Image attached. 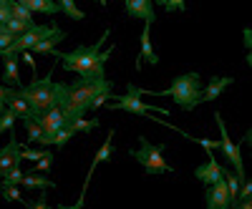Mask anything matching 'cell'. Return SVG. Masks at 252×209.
Masks as SVG:
<instances>
[{
    "mask_svg": "<svg viewBox=\"0 0 252 209\" xmlns=\"http://www.w3.org/2000/svg\"><path fill=\"white\" fill-rule=\"evenodd\" d=\"M109 28H106V33H103L96 43H91V46H78L76 51H71V53H51V56H56L58 60H61V66H63V71H73V73H78V78L81 81H94V78H103L106 76V60H109V56H111V51L114 48H109L106 53H101V46L109 40Z\"/></svg>",
    "mask_w": 252,
    "mask_h": 209,
    "instance_id": "6da1fadb",
    "label": "cell"
},
{
    "mask_svg": "<svg viewBox=\"0 0 252 209\" xmlns=\"http://www.w3.org/2000/svg\"><path fill=\"white\" fill-rule=\"evenodd\" d=\"M114 83L103 78H94V81H76L71 86H66V98L61 103V111H63V119L73 121L78 116H86V111H91V101L101 93H111Z\"/></svg>",
    "mask_w": 252,
    "mask_h": 209,
    "instance_id": "7a4b0ae2",
    "label": "cell"
},
{
    "mask_svg": "<svg viewBox=\"0 0 252 209\" xmlns=\"http://www.w3.org/2000/svg\"><path fill=\"white\" fill-rule=\"evenodd\" d=\"M18 91L23 93V98L28 101L31 119L43 116L48 109L61 106L63 98H66V86L53 83V73H46V78H33L28 86H20Z\"/></svg>",
    "mask_w": 252,
    "mask_h": 209,
    "instance_id": "3957f363",
    "label": "cell"
},
{
    "mask_svg": "<svg viewBox=\"0 0 252 209\" xmlns=\"http://www.w3.org/2000/svg\"><path fill=\"white\" fill-rule=\"evenodd\" d=\"M139 93L141 96H172L177 103H179V109L182 111H194L197 106H199V93H202V78H199V73H182V76H177L174 81H172V86L169 89H164V91H141L139 89Z\"/></svg>",
    "mask_w": 252,
    "mask_h": 209,
    "instance_id": "277c9868",
    "label": "cell"
},
{
    "mask_svg": "<svg viewBox=\"0 0 252 209\" xmlns=\"http://www.w3.org/2000/svg\"><path fill=\"white\" fill-rule=\"evenodd\" d=\"M139 141H141V146L139 149H131V156L141 164V169L146 172V174H166V172H174V166H169L164 161V149L166 146L161 144V146H154V144H149L144 136H139Z\"/></svg>",
    "mask_w": 252,
    "mask_h": 209,
    "instance_id": "5b68a950",
    "label": "cell"
},
{
    "mask_svg": "<svg viewBox=\"0 0 252 209\" xmlns=\"http://www.w3.org/2000/svg\"><path fill=\"white\" fill-rule=\"evenodd\" d=\"M109 111H129V114H139V116H146V114H164L169 116L166 109H159V106H152V103H144L141 101V93L134 83H126V93L121 98H116L114 103H103Z\"/></svg>",
    "mask_w": 252,
    "mask_h": 209,
    "instance_id": "8992f818",
    "label": "cell"
},
{
    "mask_svg": "<svg viewBox=\"0 0 252 209\" xmlns=\"http://www.w3.org/2000/svg\"><path fill=\"white\" fill-rule=\"evenodd\" d=\"M215 121H217V126H220V144H217V149H222V154L227 156V161L232 164V169H235V174H237V179L240 181H245L247 179V172H245V164H242V151H240V146L229 139V134H227V126H224V121H222V114L220 111H215Z\"/></svg>",
    "mask_w": 252,
    "mask_h": 209,
    "instance_id": "52a82bcc",
    "label": "cell"
},
{
    "mask_svg": "<svg viewBox=\"0 0 252 209\" xmlns=\"http://www.w3.org/2000/svg\"><path fill=\"white\" fill-rule=\"evenodd\" d=\"M56 30H58V26H38V23H33L28 30H23L20 35H15V40L8 46V51H5L3 56H18V53H23V51H31L38 40L53 35Z\"/></svg>",
    "mask_w": 252,
    "mask_h": 209,
    "instance_id": "ba28073f",
    "label": "cell"
},
{
    "mask_svg": "<svg viewBox=\"0 0 252 209\" xmlns=\"http://www.w3.org/2000/svg\"><path fill=\"white\" fill-rule=\"evenodd\" d=\"M204 202H207V209H229V207H232V199H229L224 177L217 179L215 184H209V186H207Z\"/></svg>",
    "mask_w": 252,
    "mask_h": 209,
    "instance_id": "9c48e42d",
    "label": "cell"
},
{
    "mask_svg": "<svg viewBox=\"0 0 252 209\" xmlns=\"http://www.w3.org/2000/svg\"><path fill=\"white\" fill-rule=\"evenodd\" d=\"M124 13L129 18L144 20V23H154L157 13H154V0H124Z\"/></svg>",
    "mask_w": 252,
    "mask_h": 209,
    "instance_id": "30bf717a",
    "label": "cell"
},
{
    "mask_svg": "<svg viewBox=\"0 0 252 209\" xmlns=\"http://www.w3.org/2000/svg\"><path fill=\"white\" fill-rule=\"evenodd\" d=\"M35 121L40 123V129H43V134H46V136H53L58 129H63V126H66V119H63V111H61V106H53V109H48L43 116H38Z\"/></svg>",
    "mask_w": 252,
    "mask_h": 209,
    "instance_id": "8fae6325",
    "label": "cell"
},
{
    "mask_svg": "<svg viewBox=\"0 0 252 209\" xmlns=\"http://www.w3.org/2000/svg\"><path fill=\"white\" fill-rule=\"evenodd\" d=\"M194 177H197L204 186H209V184H215L217 179H222V166H220V161H217L215 156H209L207 164H199L197 169H194Z\"/></svg>",
    "mask_w": 252,
    "mask_h": 209,
    "instance_id": "7c38bea8",
    "label": "cell"
},
{
    "mask_svg": "<svg viewBox=\"0 0 252 209\" xmlns=\"http://www.w3.org/2000/svg\"><path fill=\"white\" fill-rule=\"evenodd\" d=\"M20 161H23L20 159V144L15 139H10L5 149H0V177H3L8 169H13V166H18Z\"/></svg>",
    "mask_w": 252,
    "mask_h": 209,
    "instance_id": "4fadbf2b",
    "label": "cell"
},
{
    "mask_svg": "<svg viewBox=\"0 0 252 209\" xmlns=\"http://www.w3.org/2000/svg\"><path fill=\"white\" fill-rule=\"evenodd\" d=\"M235 83V78H224V76H215L212 81H207V89H202V93H199V101H217L220 96H222V91L227 89V86H232Z\"/></svg>",
    "mask_w": 252,
    "mask_h": 209,
    "instance_id": "5bb4252c",
    "label": "cell"
},
{
    "mask_svg": "<svg viewBox=\"0 0 252 209\" xmlns=\"http://www.w3.org/2000/svg\"><path fill=\"white\" fill-rule=\"evenodd\" d=\"M5 109L15 114V119H28L31 109H28V101L23 98L18 89H8V98H5Z\"/></svg>",
    "mask_w": 252,
    "mask_h": 209,
    "instance_id": "9a60e30c",
    "label": "cell"
},
{
    "mask_svg": "<svg viewBox=\"0 0 252 209\" xmlns=\"http://www.w3.org/2000/svg\"><path fill=\"white\" fill-rule=\"evenodd\" d=\"M149 23H144V30H141V53H139V63H136V68H141V60H146L149 66H157L159 63V56H157V51L152 48V35H149Z\"/></svg>",
    "mask_w": 252,
    "mask_h": 209,
    "instance_id": "2e32d148",
    "label": "cell"
},
{
    "mask_svg": "<svg viewBox=\"0 0 252 209\" xmlns=\"http://www.w3.org/2000/svg\"><path fill=\"white\" fill-rule=\"evenodd\" d=\"M3 86H10V89H20L23 83H20V73H18V56H3Z\"/></svg>",
    "mask_w": 252,
    "mask_h": 209,
    "instance_id": "e0dca14e",
    "label": "cell"
},
{
    "mask_svg": "<svg viewBox=\"0 0 252 209\" xmlns=\"http://www.w3.org/2000/svg\"><path fill=\"white\" fill-rule=\"evenodd\" d=\"M114 129L109 131V136H106V141H103L101 144V149L96 151V156H94V161H91V172H89V177H86V181H83V184H89V179H91V174H94V169H96V166L101 164V161H109L111 159V154H114Z\"/></svg>",
    "mask_w": 252,
    "mask_h": 209,
    "instance_id": "ac0fdd59",
    "label": "cell"
},
{
    "mask_svg": "<svg viewBox=\"0 0 252 209\" xmlns=\"http://www.w3.org/2000/svg\"><path fill=\"white\" fill-rule=\"evenodd\" d=\"M20 184L26 186V189H40V192H46V189H53L56 181H51L46 174H23V179H20Z\"/></svg>",
    "mask_w": 252,
    "mask_h": 209,
    "instance_id": "d6986e66",
    "label": "cell"
},
{
    "mask_svg": "<svg viewBox=\"0 0 252 209\" xmlns=\"http://www.w3.org/2000/svg\"><path fill=\"white\" fill-rule=\"evenodd\" d=\"M18 3H20V5H26L31 13H48V15L61 13L56 0H18Z\"/></svg>",
    "mask_w": 252,
    "mask_h": 209,
    "instance_id": "ffe728a7",
    "label": "cell"
},
{
    "mask_svg": "<svg viewBox=\"0 0 252 209\" xmlns=\"http://www.w3.org/2000/svg\"><path fill=\"white\" fill-rule=\"evenodd\" d=\"M61 40H66V33H63V30L58 28L53 35H48V38H43V40H38V43L31 48V53H53V51H56V46L61 43Z\"/></svg>",
    "mask_w": 252,
    "mask_h": 209,
    "instance_id": "44dd1931",
    "label": "cell"
},
{
    "mask_svg": "<svg viewBox=\"0 0 252 209\" xmlns=\"http://www.w3.org/2000/svg\"><path fill=\"white\" fill-rule=\"evenodd\" d=\"M66 126H71L73 129V134H78V131H94V129H98L101 126V121L98 119H83V116H78V119H73V121H68Z\"/></svg>",
    "mask_w": 252,
    "mask_h": 209,
    "instance_id": "7402d4cb",
    "label": "cell"
},
{
    "mask_svg": "<svg viewBox=\"0 0 252 209\" xmlns=\"http://www.w3.org/2000/svg\"><path fill=\"white\" fill-rule=\"evenodd\" d=\"M56 3H58V10L61 13H66L73 20H83V18H86V15H83V10L76 5V0H56Z\"/></svg>",
    "mask_w": 252,
    "mask_h": 209,
    "instance_id": "603a6c76",
    "label": "cell"
},
{
    "mask_svg": "<svg viewBox=\"0 0 252 209\" xmlns=\"http://www.w3.org/2000/svg\"><path fill=\"white\" fill-rule=\"evenodd\" d=\"M10 15H13L15 20H26V23H35V20H33V13H31L26 5H20L18 0H10Z\"/></svg>",
    "mask_w": 252,
    "mask_h": 209,
    "instance_id": "cb8c5ba5",
    "label": "cell"
},
{
    "mask_svg": "<svg viewBox=\"0 0 252 209\" xmlns=\"http://www.w3.org/2000/svg\"><path fill=\"white\" fill-rule=\"evenodd\" d=\"M73 136H76V134H73L71 126H63V129H58V131L51 136V146H66Z\"/></svg>",
    "mask_w": 252,
    "mask_h": 209,
    "instance_id": "d4e9b609",
    "label": "cell"
},
{
    "mask_svg": "<svg viewBox=\"0 0 252 209\" xmlns=\"http://www.w3.org/2000/svg\"><path fill=\"white\" fill-rule=\"evenodd\" d=\"M0 194H3L5 202H23V194H20L18 184H0Z\"/></svg>",
    "mask_w": 252,
    "mask_h": 209,
    "instance_id": "484cf974",
    "label": "cell"
},
{
    "mask_svg": "<svg viewBox=\"0 0 252 209\" xmlns=\"http://www.w3.org/2000/svg\"><path fill=\"white\" fill-rule=\"evenodd\" d=\"M20 179H23V169H20V164H18L0 177V184H20Z\"/></svg>",
    "mask_w": 252,
    "mask_h": 209,
    "instance_id": "4316f807",
    "label": "cell"
},
{
    "mask_svg": "<svg viewBox=\"0 0 252 209\" xmlns=\"http://www.w3.org/2000/svg\"><path fill=\"white\" fill-rule=\"evenodd\" d=\"M26 121V131H28V141H38V136L43 134V129H40V123L35 121V119H23Z\"/></svg>",
    "mask_w": 252,
    "mask_h": 209,
    "instance_id": "83f0119b",
    "label": "cell"
},
{
    "mask_svg": "<svg viewBox=\"0 0 252 209\" xmlns=\"http://www.w3.org/2000/svg\"><path fill=\"white\" fill-rule=\"evenodd\" d=\"M3 26H5V28H8V30H10L13 35H20L23 30H28V28H31L33 23H26V20H15V18H10L8 23H3Z\"/></svg>",
    "mask_w": 252,
    "mask_h": 209,
    "instance_id": "f1b7e54d",
    "label": "cell"
},
{
    "mask_svg": "<svg viewBox=\"0 0 252 209\" xmlns=\"http://www.w3.org/2000/svg\"><path fill=\"white\" fill-rule=\"evenodd\" d=\"M13 126H15V114L5 109L3 114H0V134H3V131H13Z\"/></svg>",
    "mask_w": 252,
    "mask_h": 209,
    "instance_id": "f546056e",
    "label": "cell"
},
{
    "mask_svg": "<svg viewBox=\"0 0 252 209\" xmlns=\"http://www.w3.org/2000/svg\"><path fill=\"white\" fill-rule=\"evenodd\" d=\"M13 40H15V35H13L5 26H0V56H3V53L8 51V46L13 43Z\"/></svg>",
    "mask_w": 252,
    "mask_h": 209,
    "instance_id": "4dcf8cb0",
    "label": "cell"
},
{
    "mask_svg": "<svg viewBox=\"0 0 252 209\" xmlns=\"http://www.w3.org/2000/svg\"><path fill=\"white\" fill-rule=\"evenodd\" d=\"M48 149H20V159L23 161H38L40 156H46Z\"/></svg>",
    "mask_w": 252,
    "mask_h": 209,
    "instance_id": "1f68e13d",
    "label": "cell"
},
{
    "mask_svg": "<svg viewBox=\"0 0 252 209\" xmlns=\"http://www.w3.org/2000/svg\"><path fill=\"white\" fill-rule=\"evenodd\" d=\"M53 166V151H46V156H40L38 159V164H35V172H40V174H46L48 169Z\"/></svg>",
    "mask_w": 252,
    "mask_h": 209,
    "instance_id": "d6a6232c",
    "label": "cell"
},
{
    "mask_svg": "<svg viewBox=\"0 0 252 209\" xmlns=\"http://www.w3.org/2000/svg\"><path fill=\"white\" fill-rule=\"evenodd\" d=\"M161 8H164L166 13H184V10H187V0H166Z\"/></svg>",
    "mask_w": 252,
    "mask_h": 209,
    "instance_id": "836d02e7",
    "label": "cell"
},
{
    "mask_svg": "<svg viewBox=\"0 0 252 209\" xmlns=\"http://www.w3.org/2000/svg\"><path fill=\"white\" fill-rule=\"evenodd\" d=\"M86 186H89V184H83V192H81V197H78V202H76V204H71V207L58 204V209H83V204H86Z\"/></svg>",
    "mask_w": 252,
    "mask_h": 209,
    "instance_id": "e575fe53",
    "label": "cell"
},
{
    "mask_svg": "<svg viewBox=\"0 0 252 209\" xmlns=\"http://www.w3.org/2000/svg\"><path fill=\"white\" fill-rule=\"evenodd\" d=\"M23 204H26L28 209H51V207L46 204V194L40 197V199H35V202H28V199H23Z\"/></svg>",
    "mask_w": 252,
    "mask_h": 209,
    "instance_id": "d590c367",
    "label": "cell"
},
{
    "mask_svg": "<svg viewBox=\"0 0 252 209\" xmlns=\"http://www.w3.org/2000/svg\"><path fill=\"white\" fill-rule=\"evenodd\" d=\"M13 15H10V3H0V26L8 23Z\"/></svg>",
    "mask_w": 252,
    "mask_h": 209,
    "instance_id": "8d00e7d4",
    "label": "cell"
},
{
    "mask_svg": "<svg viewBox=\"0 0 252 209\" xmlns=\"http://www.w3.org/2000/svg\"><path fill=\"white\" fill-rule=\"evenodd\" d=\"M229 209H252V199H237Z\"/></svg>",
    "mask_w": 252,
    "mask_h": 209,
    "instance_id": "74e56055",
    "label": "cell"
},
{
    "mask_svg": "<svg viewBox=\"0 0 252 209\" xmlns=\"http://www.w3.org/2000/svg\"><path fill=\"white\" fill-rule=\"evenodd\" d=\"M18 56H23V60L28 63V68L35 73V60H33V56H31V51H23V53H18Z\"/></svg>",
    "mask_w": 252,
    "mask_h": 209,
    "instance_id": "f35d334b",
    "label": "cell"
},
{
    "mask_svg": "<svg viewBox=\"0 0 252 209\" xmlns=\"http://www.w3.org/2000/svg\"><path fill=\"white\" fill-rule=\"evenodd\" d=\"M8 89H10V86H0V114L5 111V98H8Z\"/></svg>",
    "mask_w": 252,
    "mask_h": 209,
    "instance_id": "ab89813d",
    "label": "cell"
},
{
    "mask_svg": "<svg viewBox=\"0 0 252 209\" xmlns=\"http://www.w3.org/2000/svg\"><path fill=\"white\" fill-rule=\"evenodd\" d=\"M96 3H98L101 8H106V0H96Z\"/></svg>",
    "mask_w": 252,
    "mask_h": 209,
    "instance_id": "60d3db41",
    "label": "cell"
},
{
    "mask_svg": "<svg viewBox=\"0 0 252 209\" xmlns=\"http://www.w3.org/2000/svg\"><path fill=\"white\" fill-rule=\"evenodd\" d=\"M0 3H10V0H0Z\"/></svg>",
    "mask_w": 252,
    "mask_h": 209,
    "instance_id": "b9f144b4",
    "label": "cell"
}]
</instances>
